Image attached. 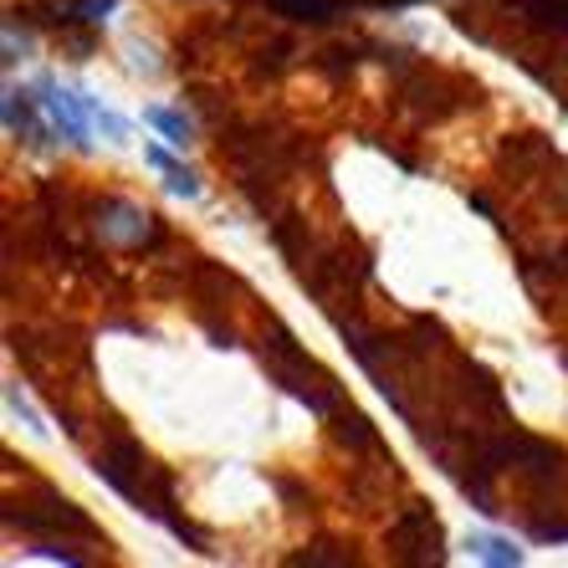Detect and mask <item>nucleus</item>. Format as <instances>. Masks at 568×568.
<instances>
[{
    "label": "nucleus",
    "instance_id": "obj_3",
    "mask_svg": "<svg viewBox=\"0 0 568 568\" xmlns=\"http://www.w3.org/2000/svg\"><path fill=\"white\" fill-rule=\"evenodd\" d=\"M149 221L154 215L144 205H133V200H103V211H98V225H103L108 241H119V246H139L149 236Z\"/></svg>",
    "mask_w": 568,
    "mask_h": 568
},
{
    "label": "nucleus",
    "instance_id": "obj_2",
    "mask_svg": "<svg viewBox=\"0 0 568 568\" xmlns=\"http://www.w3.org/2000/svg\"><path fill=\"white\" fill-rule=\"evenodd\" d=\"M6 129H11L16 144L37 149V154H47V149H57L62 139H57L52 119H47V108H41L37 88H21V82H11L6 88Z\"/></svg>",
    "mask_w": 568,
    "mask_h": 568
},
{
    "label": "nucleus",
    "instance_id": "obj_11",
    "mask_svg": "<svg viewBox=\"0 0 568 568\" xmlns=\"http://www.w3.org/2000/svg\"><path fill=\"white\" fill-rule=\"evenodd\" d=\"M379 6H410V0H379Z\"/></svg>",
    "mask_w": 568,
    "mask_h": 568
},
{
    "label": "nucleus",
    "instance_id": "obj_5",
    "mask_svg": "<svg viewBox=\"0 0 568 568\" xmlns=\"http://www.w3.org/2000/svg\"><path fill=\"white\" fill-rule=\"evenodd\" d=\"M466 554H471L476 564H491V568H517L528 558L513 538H503V532H466Z\"/></svg>",
    "mask_w": 568,
    "mask_h": 568
},
{
    "label": "nucleus",
    "instance_id": "obj_8",
    "mask_svg": "<svg viewBox=\"0 0 568 568\" xmlns=\"http://www.w3.org/2000/svg\"><path fill=\"white\" fill-rule=\"evenodd\" d=\"M6 410H11V420H21V425H27V436L47 440V420H41V410H37V405H31L27 395H21V384H6Z\"/></svg>",
    "mask_w": 568,
    "mask_h": 568
},
{
    "label": "nucleus",
    "instance_id": "obj_7",
    "mask_svg": "<svg viewBox=\"0 0 568 568\" xmlns=\"http://www.w3.org/2000/svg\"><path fill=\"white\" fill-rule=\"evenodd\" d=\"M82 103H88V119H93V129L103 133L108 144H129V119H123V113H113V108L98 93H88V88H82Z\"/></svg>",
    "mask_w": 568,
    "mask_h": 568
},
{
    "label": "nucleus",
    "instance_id": "obj_10",
    "mask_svg": "<svg viewBox=\"0 0 568 568\" xmlns=\"http://www.w3.org/2000/svg\"><path fill=\"white\" fill-rule=\"evenodd\" d=\"M27 52H31V41H27V37H16V21H6V67L27 62Z\"/></svg>",
    "mask_w": 568,
    "mask_h": 568
},
{
    "label": "nucleus",
    "instance_id": "obj_6",
    "mask_svg": "<svg viewBox=\"0 0 568 568\" xmlns=\"http://www.w3.org/2000/svg\"><path fill=\"white\" fill-rule=\"evenodd\" d=\"M144 123L164 139V144H174V149H190L195 144V123L185 119V113H174V108H164V103H149L144 108Z\"/></svg>",
    "mask_w": 568,
    "mask_h": 568
},
{
    "label": "nucleus",
    "instance_id": "obj_1",
    "mask_svg": "<svg viewBox=\"0 0 568 568\" xmlns=\"http://www.w3.org/2000/svg\"><path fill=\"white\" fill-rule=\"evenodd\" d=\"M37 98L41 108H47V119H52L57 139L72 149H88V133H93V119H88V103H82V88H62V82L52 78V72H41L37 82Z\"/></svg>",
    "mask_w": 568,
    "mask_h": 568
},
{
    "label": "nucleus",
    "instance_id": "obj_9",
    "mask_svg": "<svg viewBox=\"0 0 568 568\" xmlns=\"http://www.w3.org/2000/svg\"><path fill=\"white\" fill-rule=\"evenodd\" d=\"M282 16H292V21H333V6L338 0H272Z\"/></svg>",
    "mask_w": 568,
    "mask_h": 568
},
{
    "label": "nucleus",
    "instance_id": "obj_4",
    "mask_svg": "<svg viewBox=\"0 0 568 568\" xmlns=\"http://www.w3.org/2000/svg\"><path fill=\"white\" fill-rule=\"evenodd\" d=\"M144 159L154 164L159 174H164V190H170L174 200H200V180H195V170H185V164H180V159H174L164 144H144Z\"/></svg>",
    "mask_w": 568,
    "mask_h": 568
}]
</instances>
